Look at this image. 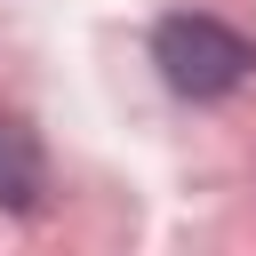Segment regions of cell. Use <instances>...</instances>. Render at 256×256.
<instances>
[{
  "label": "cell",
  "instance_id": "obj_1",
  "mask_svg": "<svg viewBox=\"0 0 256 256\" xmlns=\"http://www.w3.org/2000/svg\"><path fill=\"white\" fill-rule=\"evenodd\" d=\"M152 64H160V80H168L176 96L208 104V96H232V88L248 80L256 48H248L232 24H216V16H168V24L152 32Z\"/></svg>",
  "mask_w": 256,
  "mask_h": 256
},
{
  "label": "cell",
  "instance_id": "obj_2",
  "mask_svg": "<svg viewBox=\"0 0 256 256\" xmlns=\"http://www.w3.org/2000/svg\"><path fill=\"white\" fill-rule=\"evenodd\" d=\"M48 192V160H40V136L24 120H0V208L8 216H32Z\"/></svg>",
  "mask_w": 256,
  "mask_h": 256
}]
</instances>
